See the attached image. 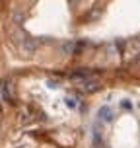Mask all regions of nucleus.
<instances>
[{"mask_svg": "<svg viewBox=\"0 0 140 148\" xmlns=\"http://www.w3.org/2000/svg\"><path fill=\"white\" fill-rule=\"evenodd\" d=\"M23 51L25 53H33L37 49V45H39V41H35V39H31V37H25L23 39Z\"/></svg>", "mask_w": 140, "mask_h": 148, "instance_id": "f257e3e1", "label": "nucleus"}, {"mask_svg": "<svg viewBox=\"0 0 140 148\" xmlns=\"http://www.w3.org/2000/svg\"><path fill=\"white\" fill-rule=\"evenodd\" d=\"M99 119L105 121V123H111V121H113V111H111L109 107H101V109H99Z\"/></svg>", "mask_w": 140, "mask_h": 148, "instance_id": "f03ea898", "label": "nucleus"}, {"mask_svg": "<svg viewBox=\"0 0 140 148\" xmlns=\"http://www.w3.org/2000/svg\"><path fill=\"white\" fill-rule=\"evenodd\" d=\"M126 49L130 53H138L140 51V37H134V39H130L128 43H126Z\"/></svg>", "mask_w": 140, "mask_h": 148, "instance_id": "7ed1b4c3", "label": "nucleus"}, {"mask_svg": "<svg viewBox=\"0 0 140 148\" xmlns=\"http://www.w3.org/2000/svg\"><path fill=\"white\" fill-rule=\"evenodd\" d=\"M22 18H23L22 12H16V14H14V22L18 23V25H20V23H22Z\"/></svg>", "mask_w": 140, "mask_h": 148, "instance_id": "20e7f679", "label": "nucleus"}, {"mask_svg": "<svg viewBox=\"0 0 140 148\" xmlns=\"http://www.w3.org/2000/svg\"><path fill=\"white\" fill-rule=\"evenodd\" d=\"M68 2H70V4H80L82 0H68Z\"/></svg>", "mask_w": 140, "mask_h": 148, "instance_id": "39448f33", "label": "nucleus"}]
</instances>
